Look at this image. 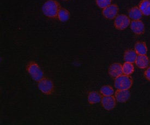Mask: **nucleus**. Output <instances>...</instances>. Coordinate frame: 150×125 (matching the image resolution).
Here are the masks:
<instances>
[{
    "mask_svg": "<svg viewBox=\"0 0 150 125\" xmlns=\"http://www.w3.org/2000/svg\"><path fill=\"white\" fill-rule=\"evenodd\" d=\"M60 8V5L57 1L55 0H47L42 6V11L44 16L54 19L57 18Z\"/></svg>",
    "mask_w": 150,
    "mask_h": 125,
    "instance_id": "obj_1",
    "label": "nucleus"
},
{
    "mask_svg": "<svg viewBox=\"0 0 150 125\" xmlns=\"http://www.w3.org/2000/svg\"><path fill=\"white\" fill-rule=\"evenodd\" d=\"M133 85V80L129 77L122 74L115 78L114 86L117 90H129Z\"/></svg>",
    "mask_w": 150,
    "mask_h": 125,
    "instance_id": "obj_2",
    "label": "nucleus"
},
{
    "mask_svg": "<svg viewBox=\"0 0 150 125\" xmlns=\"http://www.w3.org/2000/svg\"><path fill=\"white\" fill-rule=\"evenodd\" d=\"M26 70L32 79L36 82H38L44 78L43 72L37 63L35 62L28 63L26 67Z\"/></svg>",
    "mask_w": 150,
    "mask_h": 125,
    "instance_id": "obj_3",
    "label": "nucleus"
},
{
    "mask_svg": "<svg viewBox=\"0 0 150 125\" xmlns=\"http://www.w3.org/2000/svg\"><path fill=\"white\" fill-rule=\"evenodd\" d=\"M38 87L44 94L49 95L53 92L54 86L50 79L44 77L38 82Z\"/></svg>",
    "mask_w": 150,
    "mask_h": 125,
    "instance_id": "obj_4",
    "label": "nucleus"
},
{
    "mask_svg": "<svg viewBox=\"0 0 150 125\" xmlns=\"http://www.w3.org/2000/svg\"><path fill=\"white\" fill-rule=\"evenodd\" d=\"M130 19L128 16L124 14L117 15L115 18V27L119 30H124L130 25Z\"/></svg>",
    "mask_w": 150,
    "mask_h": 125,
    "instance_id": "obj_5",
    "label": "nucleus"
},
{
    "mask_svg": "<svg viewBox=\"0 0 150 125\" xmlns=\"http://www.w3.org/2000/svg\"><path fill=\"white\" fill-rule=\"evenodd\" d=\"M119 11V7L117 5L111 4L107 6V7L103 8L102 14L107 19L112 20L118 15Z\"/></svg>",
    "mask_w": 150,
    "mask_h": 125,
    "instance_id": "obj_6",
    "label": "nucleus"
},
{
    "mask_svg": "<svg viewBox=\"0 0 150 125\" xmlns=\"http://www.w3.org/2000/svg\"><path fill=\"white\" fill-rule=\"evenodd\" d=\"M129 26L131 30L136 35H142L145 30V25L141 20H132Z\"/></svg>",
    "mask_w": 150,
    "mask_h": 125,
    "instance_id": "obj_7",
    "label": "nucleus"
},
{
    "mask_svg": "<svg viewBox=\"0 0 150 125\" xmlns=\"http://www.w3.org/2000/svg\"><path fill=\"white\" fill-rule=\"evenodd\" d=\"M101 104L105 109L107 110H111L116 106V100L113 96H103L101 100Z\"/></svg>",
    "mask_w": 150,
    "mask_h": 125,
    "instance_id": "obj_8",
    "label": "nucleus"
},
{
    "mask_svg": "<svg viewBox=\"0 0 150 125\" xmlns=\"http://www.w3.org/2000/svg\"><path fill=\"white\" fill-rule=\"evenodd\" d=\"M108 73L112 78H117L123 74L122 65L120 63H114L111 64L109 68Z\"/></svg>",
    "mask_w": 150,
    "mask_h": 125,
    "instance_id": "obj_9",
    "label": "nucleus"
},
{
    "mask_svg": "<svg viewBox=\"0 0 150 125\" xmlns=\"http://www.w3.org/2000/svg\"><path fill=\"white\" fill-rule=\"evenodd\" d=\"M130 92L129 90H117L115 94L116 101L120 103H125L130 98Z\"/></svg>",
    "mask_w": 150,
    "mask_h": 125,
    "instance_id": "obj_10",
    "label": "nucleus"
},
{
    "mask_svg": "<svg viewBox=\"0 0 150 125\" xmlns=\"http://www.w3.org/2000/svg\"><path fill=\"white\" fill-rule=\"evenodd\" d=\"M135 63L139 68L145 69L149 66L150 61L146 55H138Z\"/></svg>",
    "mask_w": 150,
    "mask_h": 125,
    "instance_id": "obj_11",
    "label": "nucleus"
},
{
    "mask_svg": "<svg viewBox=\"0 0 150 125\" xmlns=\"http://www.w3.org/2000/svg\"><path fill=\"white\" fill-rule=\"evenodd\" d=\"M142 13L138 7L130 8L128 12V17L132 20H140L142 18Z\"/></svg>",
    "mask_w": 150,
    "mask_h": 125,
    "instance_id": "obj_12",
    "label": "nucleus"
},
{
    "mask_svg": "<svg viewBox=\"0 0 150 125\" xmlns=\"http://www.w3.org/2000/svg\"><path fill=\"white\" fill-rule=\"evenodd\" d=\"M102 94L96 91H92L90 92L87 97L88 102L90 104H95L101 102Z\"/></svg>",
    "mask_w": 150,
    "mask_h": 125,
    "instance_id": "obj_13",
    "label": "nucleus"
},
{
    "mask_svg": "<svg viewBox=\"0 0 150 125\" xmlns=\"http://www.w3.org/2000/svg\"><path fill=\"white\" fill-rule=\"evenodd\" d=\"M137 56L138 54L135 50L132 49H128L124 53L123 58L125 62L133 63L135 62Z\"/></svg>",
    "mask_w": 150,
    "mask_h": 125,
    "instance_id": "obj_14",
    "label": "nucleus"
},
{
    "mask_svg": "<svg viewBox=\"0 0 150 125\" xmlns=\"http://www.w3.org/2000/svg\"><path fill=\"white\" fill-rule=\"evenodd\" d=\"M143 16H150V0H142L139 5Z\"/></svg>",
    "mask_w": 150,
    "mask_h": 125,
    "instance_id": "obj_15",
    "label": "nucleus"
},
{
    "mask_svg": "<svg viewBox=\"0 0 150 125\" xmlns=\"http://www.w3.org/2000/svg\"><path fill=\"white\" fill-rule=\"evenodd\" d=\"M134 50L138 55H146L147 53V48L145 42H138L135 43Z\"/></svg>",
    "mask_w": 150,
    "mask_h": 125,
    "instance_id": "obj_16",
    "label": "nucleus"
},
{
    "mask_svg": "<svg viewBox=\"0 0 150 125\" xmlns=\"http://www.w3.org/2000/svg\"><path fill=\"white\" fill-rule=\"evenodd\" d=\"M70 13L67 9L64 8H60L57 14V18L61 22H66L69 19Z\"/></svg>",
    "mask_w": 150,
    "mask_h": 125,
    "instance_id": "obj_17",
    "label": "nucleus"
},
{
    "mask_svg": "<svg viewBox=\"0 0 150 125\" xmlns=\"http://www.w3.org/2000/svg\"><path fill=\"white\" fill-rule=\"evenodd\" d=\"M123 74L130 75L134 71V67L133 63L125 62L122 65Z\"/></svg>",
    "mask_w": 150,
    "mask_h": 125,
    "instance_id": "obj_18",
    "label": "nucleus"
},
{
    "mask_svg": "<svg viewBox=\"0 0 150 125\" xmlns=\"http://www.w3.org/2000/svg\"><path fill=\"white\" fill-rule=\"evenodd\" d=\"M100 93L103 96H110L114 94L115 91L110 85H104L100 88Z\"/></svg>",
    "mask_w": 150,
    "mask_h": 125,
    "instance_id": "obj_19",
    "label": "nucleus"
},
{
    "mask_svg": "<svg viewBox=\"0 0 150 125\" xmlns=\"http://www.w3.org/2000/svg\"><path fill=\"white\" fill-rule=\"evenodd\" d=\"M96 2L98 7L103 9L111 4L112 0H96Z\"/></svg>",
    "mask_w": 150,
    "mask_h": 125,
    "instance_id": "obj_20",
    "label": "nucleus"
},
{
    "mask_svg": "<svg viewBox=\"0 0 150 125\" xmlns=\"http://www.w3.org/2000/svg\"><path fill=\"white\" fill-rule=\"evenodd\" d=\"M144 75L146 79L150 82V67L147 68V70L145 71Z\"/></svg>",
    "mask_w": 150,
    "mask_h": 125,
    "instance_id": "obj_21",
    "label": "nucleus"
},
{
    "mask_svg": "<svg viewBox=\"0 0 150 125\" xmlns=\"http://www.w3.org/2000/svg\"><path fill=\"white\" fill-rule=\"evenodd\" d=\"M62 1H68V0H62Z\"/></svg>",
    "mask_w": 150,
    "mask_h": 125,
    "instance_id": "obj_22",
    "label": "nucleus"
}]
</instances>
